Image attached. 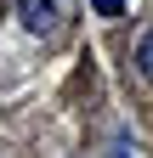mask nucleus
I'll return each mask as SVG.
<instances>
[{"label":"nucleus","mask_w":153,"mask_h":158,"mask_svg":"<svg viewBox=\"0 0 153 158\" xmlns=\"http://www.w3.org/2000/svg\"><path fill=\"white\" fill-rule=\"evenodd\" d=\"M97 6V17H125V0H91Z\"/></svg>","instance_id":"nucleus-3"},{"label":"nucleus","mask_w":153,"mask_h":158,"mask_svg":"<svg viewBox=\"0 0 153 158\" xmlns=\"http://www.w3.org/2000/svg\"><path fill=\"white\" fill-rule=\"evenodd\" d=\"M136 73H142V79H153V28L136 40Z\"/></svg>","instance_id":"nucleus-2"},{"label":"nucleus","mask_w":153,"mask_h":158,"mask_svg":"<svg viewBox=\"0 0 153 158\" xmlns=\"http://www.w3.org/2000/svg\"><path fill=\"white\" fill-rule=\"evenodd\" d=\"M17 23L28 34H51L57 28V0H17Z\"/></svg>","instance_id":"nucleus-1"}]
</instances>
